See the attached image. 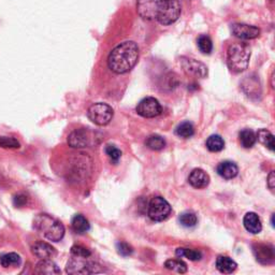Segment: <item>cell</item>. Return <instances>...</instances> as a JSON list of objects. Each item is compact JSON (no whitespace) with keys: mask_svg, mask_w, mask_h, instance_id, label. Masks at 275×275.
Wrapping results in <instances>:
<instances>
[{"mask_svg":"<svg viewBox=\"0 0 275 275\" xmlns=\"http://www.w3.org/2000/svg\"><path fill=\"white\" fill-rule=\"evenodd\" d=\"M225 147V141L224 139L218 136V135H213L207 140V148L210 152L217 153L224 150Z\"/></svg>","mask_w":275,"mask_h":275,"instance_id":"cell-22","label":"cell"},{"mask_svg":"<svg viewBox=\"0 0 275 275\" xmlns=\"http://www.w3.org/2000/svg\"><path fill=\"white\" fill-rule=\"evenodd\" d=\"M71 254L75 257H83V258H88L91 253L88 248H86L82 245H74L71 247Z\"/></svg>","mask_w":275,"mask_h":275,"instance_id":"cell-33","label":"cell"},{"mask_svg":"<svg viewBox=\"0 0 275 275\" xmlns=\"http://www.w3.org/2000/svg\"><path fill=\"white\" fill-rule=\"evenodd\" d=\"M170 203L162 197H154L148 204L147 215L153 222H162L171 214Z\"/></svg>","mask_w":275,"mask_h":275,"instance_id":"cell-6","label":"cell"},{"mask_svg":"<svg viewBox=\"0 0 275 275\" xmlns=\"http://www.w3.org/2000/svg\"><path fill=\"white\" fill-rule=\"evenodd\" d=\"M268 186L271 191H274V187H275V174H274V171H271V173L269 174V177H268Z\"/></svg>","mask_w":275,"mask_h":275,"instance_id":"cell-36","label":"cell"},{"mask_svg":"<svg viewBox=\"0 0 275 275\" xmlns=\"http://www.w3.org/2000/svg\"><path fill=\"white\" fill-rule=\"evenodd\" d=\"M139 48L136 42L126 41L111 51L108 57V66L112 72L124 74L129 72L139 60Z\"/></svg>","mask_w":275,"mask_h":275,"instance_id":"cell-1","label":"cell"},{"mask_svg":"<svg viewBox=\"0 0 275 275\" xmlns=\"http://www.w3.org/2000/svg\"><path fill=\"white\" fill-rule=\"evenodd\" d=\"M145 144L148 148H151L153 151H160L166 146V141L158 135H153L147 138Z\"/></svg>","mask_w":275,"mask_h":275,"instance_id":"cell-27","label":"cell"},{"mask_svg":"<svg viewBox=\"0 0 275 275\" xmlns=\"http://www.w3.org/2000/svg\"><path fill=\"white\" fill-rule=\"evenodd\" d=\"M71 226H72V229L74 230V232H76L78 234H84L90 229V225H89L88 221L81 214L74 215V217L72 218Z\"/></svg>","mask_w":275,"mask_h":275,"instance_id":"cell-20","label":"cell"},{"mask_svg":"<svg viewBox=\"0 0 275 275\" xmlns=\"http://www.w3.org/2000/svg\"><path fill=\"white\" fill-rule=\"evenodd\" d=\"M161 112L162 108L159 101L153 97L142 99L137 106V113L145 119H153V117L160 115Z\"/></svg>","mask_w":275,"mask_h":275,"instance_id":"cell-10","label":"cell"},{"mask_svg":"<svg viewBox=\"0 0 275 275\" xmlns=\"http://www.w3.org/2000/svg\"><path fill=\"white\" fill-rule=\"evenodd\" d=\"M197 45L201 53L203 54H211L213 51V42H212L211 38L207 35H202L198 38Z\"/></svg>","mask_w":275,"mask_h":275,"instance_id":"cell-30","label":"cell"},{"mask_svg":"<svg viewBox=\"0 0 275 275\" xmlns=\"http://www.w3.org/2000/svg\"><path fill=\"white\" fill-rule=\"evenodd\" d=\"M94 133L88 129H76L70 133L68 137V144L74 148L89 147L95 142Z\"/></svg>","mask_w":275,"mask_h":275,"instance_id":"cell-9","label":"cell"},{"mask_svg":"<svg viewBox=\"0 0 275 275\" xmlns=\"http://www.w3.org/2000/svg\"><path fill=\"white\" fill-rule=\"evenodd\" d=\"M216 268L217 270L224 274H231L238 268V264L230 257L219 256L216 259Z\"/></svg>","mask_w":275,"mask_h":275,"instance_id":"cell-18","label":"cell"},{"mask_svg":"<svg viewBox=\"0 0 275 275\" xmlns=\"http://www.w3.org/2000/svg\"><path fill=\"white\" fill-rule=\"evenodd\" d=\"M26 201H27V198L25 197V196H23V195H19V196H17V197L14 198V204L17 207H19V208H21L23 206H25Z\"/></svg>","mask_w":275,"mask_h":275,"instance_id":"cell-35","label":"cell"},{"mask_svg":"<svg viewBox=\"0 0 275 275\" xmlns=\"http://www.w3.org/2000/svg\"><path fill=\"white\" fill-rule=\"evenodd\" d=\"M31 251H33V254L38 257L39 259H52L55 256L57 255L56 249H55L51 244L43 241H39L36 242L35 244L31 246Z\"/></svg>","mask_w":275,"mask_h":275,"instance_id":"cell-14","label":"cell"},{"mask_svg":"<svg viewBox=\"0 0 275 275\" xmlns=\"http://www.w3.org/2000/svg\"><path fill=\"white\" fill-rule=\"evenodd\" d=\"M164 0H137V11L146 21L156 20L161 10Z\"/></svg>","mask_w":275,"mask_h":275,"instance_id":"cell-8","label":"cell"},{"mask_svg":"<svg viewBox=\"0 0 275 275\" xmlns=\"http://www.w3.org/2000/svg\"><path fill=\"white\" fill-rule=\"evenodd\" d=\"M217 173L226 179H231L238 175L239 168L234 162L226 160L217 166Z\"/></svg>","mask_w":275,"mask_h":275,"instance_id":"cell-17","label":"cell"},{"mask_svg":"<svg viewBox=\"0 0 275 275\" xmlns=\"http://www.w3.org/2000/svg\"><path fill=\"white\" fill-rule=\"evenodd\" d=\"M256 138L259 140V142L263 144L265 147H268L270 151H274V136L266 129H260L256 135Z\"/></svg>","mask_w":275,"mask_h":275,"instance_id":"cell-23","label":"cell"},{"mask_svg":"<svg viewBox=\"0 0 275 275\" xmlns=\"http://www.w3.org/2000/svg\"><path fill=\"white\" fill-rule=\"evenodd\" d=\"M180 15V3L179 0H164L161 10L157 17L161 25H171L177 21Z\"/></svg>","mask_w":275,"mask_h":275,"instance_id":"cell-7","label":"cell"},{"mask_svg":"<svg viewBox=\"0 0 275 275\" xmlns=\"http://www.w3.org/2000/svg\"><path fill=\"white\" fill-rule=\"evenodd\" d=\"M239 140H240V143L243 147L250 148L255 145L257 138H256V135L253 130L244 129L239 133Z\"/></svg>","mask_w":275,"mask_h":275,"instance_id":"cell-21","label":"cell"},{"mask_svg":"<svg viewBox=\"0 0 275 275\" xmlns=\"http://www.w3.org/2000/svg\"><path fill=\"white\" fill-rule=\"evenodd\" d=\"M66 271L68 274H94L102 272L98 263L86 260V258L75 256L68 261Z\"/></svg>","mask_w":275,"mask_h":275,"instance_id":"cell-4","label":"cell"},{"mask_svg":"<svg viewBox=\"0 0 275 275\" xmlns=\"http://www.w3.org/2000/svg\"><path fill=\"white\" fill-rule=\"evenodd\" d=\"M254 254L257 259V261H259L262 264H270L274 261V248L271 245H266V244H257L254 246Z\"/></svg>","mask_w":275,"mask_h":275,"instance_id":"cell-13","label":"cell"},{"mask_svg":"<svg viewBox=\"0 0 275 275\" xmlns=\"http://www.w3.org/2000/svg\"><path fill=\"white\" fill-rule=\"evenodd\" d=\"M116 248H117V251H119V254L124 256V257L130 256L133 253L132 247L128 244V243H126V242H119V243H117Z\"/></svg>","mask_w":275,"mask_h":275,"instance_id":"cell-34","label":"cell"},{"mask_svg":"<svg viewBox=\"0 0 275 275\" xmlns=\"http://www.w3.org/2000/svg\"><path fill=\"white\" fill-rule=\"evenodd\" d=\"M243 224H244L245 229L253 234H257L262 230V224L260 218L254 212H249V213L244 216Z\"/></svg>","mask_w":275,"mask_h":275,"instance_id":"cell-16","label":"cell"},{"mask_svg":"<svg viewBox=\"0 0 275 275\" xmlns=\"http://www.w3.org/2000/svg\"><path fill=\"white\" fill-rule=\"evenodd\" d=\"M21 144L17 139L11 137H0V147L4 148H20Z\"/></svg>","mask_w":275,"mask_h":275,"instance_id":"cell-31","label":"cell"},{"mask_svg":"<svg viewBox=\"0 0 275 275\" xmlns=\"http://www.w3.org/2000/svg\"><path fill=\"white\" fill-rule=\"evenodd\" d=\"M175 255L180 258H187L192 261H198L202 258V254L198 250L194 249H188V248H177L175 251Z\"/></svg>","mask_w":275,"mask_h":275,"instance_id":"cell-29","label":"cell"},{"mask_svg":"<svg viewBox=\"0 0 275 275\" xmlns=\"http://www.w3.org/2000/svg\"><path fill=\"white\" fill-rule=\"evenodd\" d=\"M36 272L38 274H46V275H53V274H60L61 271L57 266V264L52 259H43L40 262L37 264Z\"/></svg>","mask_w":275,"mask_h":275,"instance_id":"cell-19","label":"cell"},{"mask_svg":"<svg viewBox=\"0 0 275 275\" xmlns=\"http://www.w3.org/2000/svg\"><path fill=\"white\" fill-rule=\"evenodd\" d=\"M0 264L4 268H13L21 264V257L17 253H8L0 257Z\"/></svg>","mask_w":275,"mask_h":275,"instance_id":"cell-24","label":"cell"},{"mask_svg":"<svg viewBox=\"0 0 275 275\" xmlns=\"http://www.w3.org/2000/svg\"><path fill=\"white\" fill-rule=\"evenodd\" d=\"M164 266L168 270L174 271L179 274H184L187 272V264L182 260H178V259H169V260L164 262Z\"/></svg>","mask_w":275,"mask_h":275,"instance_id":"cell-25","label":"cell"},{"mask_svg":"<svg viewBox=\"0 0 275 275\" xmlns=\"http://www.w3.org/2000/svg\"><path fill=\"white\" fill-rule=\"evenodd\" d=\"M250 49L246 43H232L227 51V65L232 72L240 73L247 69L250 59Z\"/></svg>","mask_w":275,"mask_h":275,"instance_id":"cell-3","label":"cell"},{"mask_svg":"<svg viewBox=\"0 0 275 275\" xmlns=\"http://www.w3.org/2000/svg\"><path fill=\"white\" fill-rule=\"evenodd\" d=\"M34 228L52 242H58L65 235L64 225L48 214H38L34 219Z\"/></svg>","mask_w":275,"mask_h":275,"instance_id":"cell-2","label":"cell"},{"mask_svg":"<svg viewBox=\"0 0 275 275\" xmlns=\"http://www.w3.org/2000/svg\"><path fill=\"white\" fill-rule=\"evenodd\" d=\"M180 66H182L184 72L188 75H194L200 78L208 75V67L196 59L182 57L180 58Z\"/></svg>","mask_w":275,"mask_h":275,"instance_id":"cell-11","label":"cell"},{"mask_svg":"<svg viewBox=\"0 0 275 275\" xmlns=\"http://www.w3.org/2000/svg\"><path fill=\"white\" fill-rule=\"evenodd\" d=\"M106 153L110 157V159H111L115 163L119 161L122 157V152L114 145H108L106 147Z\"/></svg>","mask_w":275,"mask_h":275,"instance_id":"cell-32","label":"cell"},{"mask_svg":"<svg viewBox=\"0 0 275 275\" xmlns=\"http://www.w3.org/2000/svg\"><path fill=\"white\" fill-rule=\"evenodd\" d=\"M179 224L185 228H193L198 223V218L193 212H184L178 217Z\"/></svg>","mask_w":275,"mask_h":275,"instance_id":"cell-28","label":"cell"},{"mask_svg":"<svg viewBox=\"0 0 275 275\" xmlns=\"http://www.w3.org/2000/svg\"><path fill=\"white\" fill-rule=\"evenodd\" d=\"M175 133L180 138L187 139V138H191V137L194 136L195 128H194V126H193L192 123L183 122L182 124H179L176 127Z\"/></svg>","mask_w":275,"mask_h":275,"instance_id":"cell-26","label":"cell"},{"mask_svg":"<svg viewBox=\"0 0 275 275\" xmlns=\"http://www.w3.org/2000/svg\"><path fill=\"white\" fill-rule=\"evenodd\" d=\"M231 33L233 36L242 39V40H251V39L259 37L260 29L247 24H233L231 26Z\"/></svg>","mask_w":275,"mask_h":275,"instance_id":"cell-12","label":"cell"},{"mask_svg":"<svg viewBox=\"0 0 275 275\" xmlns=\"http://www.w3.org/2000/svg\"><path fill=\"white\" fill-rule=\"evenodd\" d=\"M188 182H190V184L193 187L198 188V190H202V188L208 187V185L210 184V176L204 170L195 169L190 174Z\"/></svg>","mask_w":275,"mask_h":275,"instance_id":"cell-15","label":"cell"},{"mask_svg":"<svg viewBox=\"0 0 275 275\" xmlns=\"http://www.w3.org/2000/svg\"><path fill=\"white\" fill-rule=\"evenodd\" d=\"M87 115L88 119L94 124H96L98 126H106L112 121L114 111L109 105L98 102V104L90 106V108L88 109Z\"/></svg>","mask_w":275,"mask_h":275,"instance_id":"cell-5","label":"cell"}]
</instances>
